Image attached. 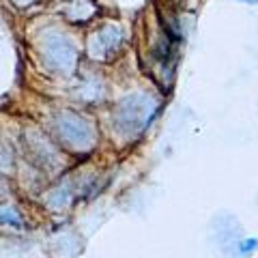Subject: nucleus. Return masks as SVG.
Instances as JSON below:
<instances>
[{
  "mask_svg": "<svg viewBox=\"0 0 258 258\" xmlns=\"http://www.w3.org/2000/svg\"><path fill=\"white\" fill-rule=\"evenodd\" d=\"M43 58L50 67H54V71H67V67L74 64L76 52L62 37L52 35L43 45Z\"/></svg>",
  "mask_w": 258,
  "mask_h": 258,
  "instance_id": "7ed1b4c3",
  "label": "nucleus"
},
{
  "mask_svg": "<svg viewBox=\"0 0 258 258\" xmlns=\"http://www.w3.org/2000/svg\"><path fill=\"white\" fill-rule=\"evenodd\" d=\"M151 116H153V101L144 95H132L127 99L118 101L114 110L116 132L127 136V138H136L151 123Z\"/></svg>",
  "mask_w": 258,
  "mask_h": 258,
  "instance_id": "f257e3e1",
  "label": "nucleus"
},
{
  "mask_svg": "<svg viewBox=\"0 0 258 258\" xmlns=\"http://www.w3.org/2000/svg\"><path fill=\"white\" fill-rule=\"evenodd\" d=\"M54 132L64 147L74 151L88 149L95 140V132L91 123H86L82 116L74 114V112H58L54 116Z\"/></svg>",
  "mask_w": 258,
  "mask_h": 258,
  "instance_id": "f03ea898",
  "label": "nucleus"
},
{
  "mask_svg": "<svg viewBox=\"0 0 258 258\" xmlns=\"http://www.w3.org/2000/svg\"><path fill=\"white\" fill-rule=\"evenodd\" d=\"M239 3H245V5H256L258 0H239Z\"/></svg>",
  "mask_w": 258,
  "mask_h": 258,
  "instance_id": "0eeeda50",
  "label": "nucleus"
},
{
  "mask_svg": "<svg viewBox=\"0 0 258 258\" xmlns=\"http://www.w3.org/2000/svg\"><path fill=\"white\" fill-rule=\"evenodd\" d=\"M256 247H258V239H239L237 252H239L241 256H247V254H252Z\"/></svg>",
  "mask_w": 258,
  "mask_h": 258,
  "instance_id": "39448f33",
  "label": "nucleus"
},
{
  "mask_svg": "<svg viewBox=\"0 0 258 258\" xmlns=\"http://www.w3.org/2000/svg\"><path fill=\"white\" fill-rule=\"evenodd\" d=\"M120 43H123V32H120L116 26H106L95 35L93 50L99 52L101 58H108L110 54H114L118 50Z\"/></svg>",
  "mask_w": 258,
  "mask_h": 258,
  "instance_id": "20e7f679",
  "label": "nucleus"
},
{
  "mask_svg": "<svg viewBox=\"0 0 258 258\" xmlns=\"http://www.w3.org/2000/svg\"><path fill=\"white\" fill-rule=\"evenodd\" d=\"M0 222L9 224V226H22L20 215L15 211H11V209H0Z\"/></svg>",
  "mask_w": 258,
  "mask_h": 258,
  "instance_id": "423d86ee",
  "label": "nucleus"
}]
</instances>
